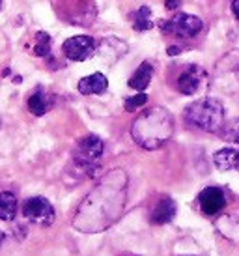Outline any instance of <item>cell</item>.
I'll return each instance as SVG.
<instances>
[{
    "label": "cell",
    "instance_id": "9",
    "mask_svg": "<svg viewBox=\"0 0 239 256\" xmlns=\"http://www.w3.org/2000/svg\"><path fill=\"white\" fill-rule=\"evenodd\" d=\"M170 26H172V36L190 40V38H196L202 32L204 22L196 15H189L180 12V14H176L170 19Z\"/></svg>",
    "mask_w": 239,
    "mask_h": 256
},
{
    "label": "cell",
    "instance_id": "3",
    "mask_svg": "<svg viewBox=\"0 0 239 256\" xmlns=\"http://www.w3.org/2000/svg\"><path fill=\"white\" fill-rule=\"evenodd\" d=\"M183 118L190 128L206 133H217L224 126L226 110L224 105L215 98H202L187 105Z\"/></svg>",
    "mask_w": 239,
    "mask_h": 256
},
{
    "label": "cell",
    "instance_id": "10",
    "mask_svg": "<svg viewBox=\"0 0 239 256\" xmlns=\"http://www.w3.org/2000/svg\"><path fill=\"white\" fill-rule=\"evenodd\" d=\"M198 204L204 215H217L226 206V196L222 189L218 187H206L204 191L198 194Z\"/></svg>",
    "mask_w": 239,
    "mask_h": 256
},
{
    "label": "cell",
    "instance_id": "21",
    "mask_svg": "<svg viewBox=\"0 0 239 256\" xmlns=\"http://www.w3.org/2000/svg\"><path fill=\"white\" fill-rule=\"evenodd\" d=\"M159 30H161L162 34L170 36V34H172V26H170V21H159Z\"/></svg>",
    "mask_w": 239,
    "mask_h": 256
},
{
    "label": "cell",
    "instance_id": "27",
    "mask_svg": "<svg viewBox=\"0 0 239 256\" xmlns=\"http://www.w3.org/2000/svg\"><path fill=\"white\" fill-rule=\"evenodd\" d=\"M0 8H2V0H0Z\"/></svg>",
    "mask_w": 239,
    "mask_h": 256
},
{
    "label": "cell",
    "instance_id": "19",
    "mask_svg": "<svg viewBox=\"0 0 239 256\" xmlns=\"http://www.w3.org/2000/svg\"><path fill=\"white\" fill-rule=\"evenodd\" d=\"M222 129H224L226 140H228V142L238 144L239 146V118H236V120H232L230 124L222 126Z\"/></svg>",
    "mask_w": 239,
    "mask_h": 256
},
{
    "label": "cell",
    "instance_id": "23",
    "mask_svg": "<svg viewBox=\"0 0 239 256\" xmlns=\"http://www.w3.org/2000/svg\"><path fill=\"white\" fill-rule=\"evenodd\" d=\"M182 52V47H176V45H170L168 49H166V54L168 56H178Z\"/></svg>",
    "mask_w": 239,
    "mask_h": 256
},
{
    "label": "cell",
    "instance_id": "26",
    "mask_svg": "<svg viewBox=\"0 0 239 256\" xmlns=\"http://www.w3.org/2000/svg\"><path fill=\"white\" fill-rule=\"evenodd\" d=\"M2 75H4V77H8V75H12V70H10V68H6V70L2 72Z\"/></svg>",
    "mask_w": 239,
    "mask_h": 256
},
{
    "label": "cell",
    "instance_id": "1",
    "mask_svg": "<svg viewBox=\"0 0 239 256\" xmlns=\"http://www.w3.org/2000/svg\"><path fill=\"white\" fill-rule=\"evenodd\" d=\"M127 202V174L124 170L106 172L75 212L73 226L84 234H98L120 219Z\"/></svg>",
    "mask_w": 239,
    "mask_h": 256
},
{
    "label": "cell",
    "instance_id": "11",
    "mask_svg": "<svg viewBox=\"0 0 239 256\" xmlns=\"http://www.w3.org/2000/svg\"><path fill=\"white\" fill-rule=\"evenodd\" d=\"M106 88H108V78L99 72L80 78L77 86V90L82 96H99V94H105Z\"/></svg>",
    "mask_w": 239,
    "mask_h": 256
},
{
    "label": "cell",
    "instance_id": "15",
    "mask_svg": "<svg viewBox=\"0 0 239 256\" xmlns=\"http://www.w3.org/2000/svg\"><path fill=\"white\" fill-rule=\"evenodd\" d=\"M17 198L14 192H0V220H14L17 215Z\"/></svg>",
    "mask_w": 239,
    "mask_h": 256
},
{
    "label": "cell",
    "instance_id": "25",
    "mask_svg": "<svg viewBox=\"0 0 239 256\" xmlns=\"http://www.w3.org/2000/svg\"><path fill=\"white\" fill-rule=\"evenodd\" d=\"M4 240H6V234L0 230V247H2V243H4Z\"/></svg>",
    "mask_w": 239,
    "mask_h": 256
},
{
    "label": "cell",
    "instance_id": "8",
    "mask_svg": "<svg viewBox=\"0 0 239 256\" xmlns=\"http://www.w3.org/2000/svg\"><path fill=\"white\" fill-rule=\"evenodd\" d=\"M98 43L90 36H73L70 40H66L62 45V50L68 60L73 62H84L96 52Z\"/></svg>",
    "mask_w": 239,
    "mask_h": 256
},
{
    "label": "cell",
    "instance_id": "14",
    "mask_svg": "<svg viewBox=\"0 0 239 256\" xmlns=\"http://www.w3.org/2000/svg\"><path fill=\"white\" fill-rule=\"evenodd\" d=\"M152 78H154V66L150 64L148 60H144V62L136 68V72L133 73V77L129 78V88L138 90V92H144L150 86V82H152Z\"/></svg>",
    "mask_w": 239,
    "mask_h": 256
},
{
    "label": "cell",
    "instance_id": "24",
    "mask_svg": "<svg viewBox=\"0 0 239 256\" xmlns=\"http://www.w3.org/2000/svg\"><path fill=\"white\" fill-rule=\"evenodd\" d=\"M232 12H234V17L239 21V0H232Z\"/></svg>",
    "mask_w": 239,
    "mask_h": 256
},
{
    "label": "cell",
    "instance_id": "12",
    "mask_svg": "<svg viewBox=\"0 0 239 256\" xmlns=\"http://www.w3.org/2000/svg\"><path fill=\"white\" fill-rule=\"evenodd\" d=\"M178 214V206L176 202L168 196H164L157 202V206L154 208V212L150 215V220L154 222V224H166L170 220H174Z\"/></svg>",
    "mask_w": 239,
    "mask_h": 256
},
{
    "label": "cell",
    "instance_id": "5",
    "mask_svg": "<svg viewBox=\"0 0 239 256\" xmlns=\"http://www.w3.org/2000/svg\"><path fill=\"white\" fill-rule=\"evenodd\" d=\"M103 152H105V142L98 135H86L78 140L73 159L77 166H80L90 178H94L99 170V161L103 157Z\"/></svg>",
    "mask_w": 239,
    "mask_h": 256
},
{
    "label": "cell",
    "instance_id": "22",
    "mask_svg": "<svg viewBox=\"0 0 239 256\" xmlns=\"http://www.w3.org/2000/svg\"><path fill=\"white\" fill-rule=\"evenodd\" d=\"M180 4H182V0H166V2H164L166 10H170V12L178 10V8H180Z\"/></svg>",
    "mask_w": 239,
    "mask_h": 256
},
{
    "label": "cell",
    "instance_id": "7",
    "mask_svg": "<svg viewBox=\"0 0 239 256\" xmlns=\"http://www.w3.org/2000/svg\"><path fill=\"white\" fill-rule=\"evenodd\" d=\"M210 80V75L204 68L200 66H187L180 77H178V90L183 94V96H194L202 90V86Z\"/></svg>",
    "mask_w": 239,
    "mask_h": 256
},
{
    "label": "cell",
    "instance_id": "2",
    "mask_svg": "<svg viewBox=\"0 0 239 256\" xmlns=\"http://www.w3.org/2000/svg\"><path fill=\"white\" fill-rule=\"evenodd\" d=\"M174 135V116L164 107H150L134 118L131 136L140 148L159 150Z\"/></svg>",
    "mask_w": 239,
    "mask_h": 256
},
{
    "label": "cell",
    "instance_id": "20",
    "mask_svg": "<svg viewBox=\"0 0 239 256\" xmlns=\"http://www.w3.org/2000/svg\"><path fill=\"white\" fill-rule=\"evenodd\" d=\"M146 101H148V96H146L144 92L136 94V96H133V98H127L126 100V110L127 112H134L138 107L146 105Z\"/></svg>",
    "mask_w": 239,
    "mask_h": 256
},
{
    "label": "cell",
    "instance_id": "16",
    "mask_svg": "<svg viewBox=\"0 0 239 256\" xmlns=\"http://www.w3.org/2000/svg\"><path fill=\"white\" fill-rule=\"evenodd\" d=\"M50 105H52V101H50L49 96H45V92H43L42 88L28 98V110L34 116H43L50 108Z\"/></svg>",
    "mask_w": 239,
    "mask_h": 256
},
{
    "label": "cell",
    "instance_id": "18",
    "mask_svg": "<svg viewBox=\"0 0 239 256\" xmlns=\"http://www.w3.org/2000/svg\"><path fill=\"white\" fill-rule=\"evenodd\" d=\"M36 47H34V54L36 56L47 58L50 56V36L47 32H38L36 36Z\"/></svg>",
    "mask_w": 239,
    "mask_h": 256
},
{
    "label": "cell",
    "instance_id": "4",
    "mask_svg": "<svg viewBox=\"0 0 239 256\" xmlns=\"http://www.w3.org/2000/svg\"><path fill=\"white\" fill-rule=\"evenodd\" d=\"M213 86L239 100V49L226 52L215 66Z\"/></svg>",
    "mask_w": 239,
    "mask_h": 256
},
{
    "label": "cell",
    "instance_id": "6",
    "mask_svg": "<svg viewBox=\"0 0 239 256\" xmlns=\"http://www.w3.org/2000/svg\"><path fill=\"white\" fill-rule=\"evenodd\" d=\"M22 215L32 222H38L42 226H49L54 220V208L43 196H32L22 204Z\"/></svg>",
    "mask_w": 239,
    "mask_h": 256
},
{
    "label": "cell",
    "instance_id": "13",
    "mask_svg": "<svg viewBox=\"0 0 239 256\" xmlns=\"http://www.w3.org/2000/svg\"><path fill=\"white\" fill-rule=\"evenodd\" d=\"M213 163L218 170H239V150L236 148H222L213 154Z\"/></svg>",
    "mask_w": 239,
    "mask_h": 256
},
{
    "label": "cell",
    "instance_id": "17",
    "mask_svg": "<svg viewBox=\"0 0 239 256\" xmlns=\"http://www.w3.org/2000/svg\"><path fill=\"white\" fill-rule=\"evenodd\" d=\"M154 26L152 24V10H150L148 6H142L138 12H136V15H134V22H133V28L136 30V32H146V30H150Z\"/></svg>",
    "mask_w": 239,
    "mask_h": 256
}]
</instances>
